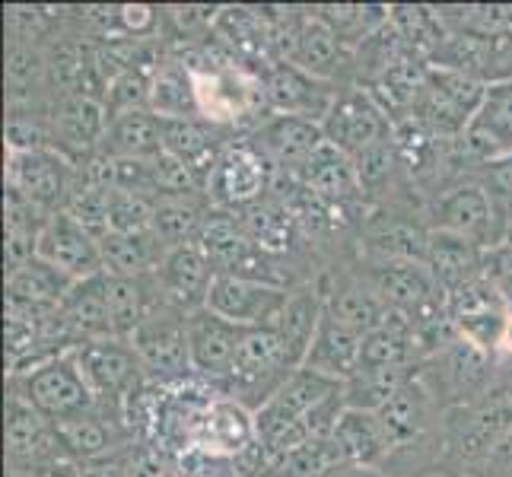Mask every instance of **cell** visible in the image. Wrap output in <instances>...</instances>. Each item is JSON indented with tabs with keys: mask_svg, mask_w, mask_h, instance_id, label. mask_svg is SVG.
Wrapping results in <instances>:
<instances>
[{
	"mask_svg": "<svg viewBox=\"0 0 512 477\" xmlns=\"http://www.w3.org/2000/svg\"><path fill=\"white\" fill-rule=\"evenodd\" d=\"M360 357H363V334L347 328L325 309L322 325L315 331L303 366L315 369V373H322L328 379L347 382L360 369Z\"/></svg>",
	"mask_w": 512,
	"mask_h": 477,
	"instance_id": "28",
	"label": "cell"
},
{
	"mask_svg": "<svg viewBox=\"0 0 512 477\" xmlns=\"http://www.w3.org/2000/svg\"><path fill=\"white\" fill-rule=\"evenodd\" d=\"M61 318L67 322L77 344L115 338L109 299H105V274L90 277V280H77L74 290H70L67 299L61 303Z\"/></svg>",
	"mask_w": 512,
	"mask_h": 477,
	"instance_id": "34",
	"label": "cell"
},
{
	"mask_svg": "<svg viewBox=\"0 0 512 477\" xmlns=\"http://www.w3.org/2000/svg\"><path fill=\"white\" fill-rule=\"evenodd\" d=\"M26 477H83V471H80V465L74 462V458L64 455V458H55V462L42 465L39 471H32Z\"/></svg>",
	"mask_w": 512,
	"mask_h": 477,
	"instance_id": "52",
	"label": "cell"
},
{
	"mask_svg": "<svg viewBox=\"0 0 512 477\" xmlns=\"http://www.w3.org/2000/svg\"><path fill=\"white\" fill-rule=\"evenodd\" d=\"M277 182L274 166L264 159V153L252 144L249 134H236L223 147L214 175L207 182V194L214 207L226 210H242L255 201H261L264 194H271Z\"/></svg>",
	"mask_w": 512,
	"mask_h": 477,
	"instance_id": "10",
	"label": "cell"
},
{
	"mask_svg": "<svg viewBox=\"0 0 512 477\" xmlns=\"http://www.w3.org/2000/svg\"><path fill=\"white\" fill-rule=\"evenodd\" d=\"M249 328H239L226 322L223 315L210 312L207 306L188 315V350H191V369L194 379L207 382L210 388H220V382L229 376L236 353L242 347V338Z\"/></svg>",
	"mask_w": 512,
	"mask_h": 477,
	"instance_id": "19",
	"label": "cell"
},
{
	"mask_svg": "<svg viewBox=\"0 0 512 477\" xmlns=\"http://www.w3.org/2000/svg\"><path fill=\"white\" fill-rule=\"evenodd\" d=\"M249 137L274 166L277 179H303L312 156L325 144L322 125L290 115H268L258 128L249 131Z\"/></svg>",
	"mask_w": 512,
	"mask_h": 477,
	"instance_id": "16",
	"label": "cell"
},
{
	"mask_svg": "<svg viewBox=\"0 0 512 477\" xmlns=\"http://www.w3.org/2000/svg\"><path fill=\"white\" fill-rule=\"evenodd\" d=\"M497 388L512 401V353H497Z\"/></svg>",
	"mask_w": 512,
	"mask_h": 477,
	"instance_id": "54",
	"label": "cell"
},
{
	"mask_svg": "<svg viewBox=\"0 0 512 477\" xmlns=\"http://www.w3.org/2000/svg\"><path fill=\"white\" fill-rule=\"evenodd\" d=\"M131 455H134V446L121 449L115 455L96 458V462H86L80 465V471L83 477H131Z\"/></svg>",
	"mask_w": 512,
	"mask_h": 477,
	"instance_id": "50",
	"label": "cell"
},
{
	"mask_svg": "<svg viewBox=\"0 0 512 477\" xmlns=\"http://www.w3.org/2000/svg\"><path fill=\"white\" fill-rule=\"evenodd\" d=\"M160 61H156V64H160ZM156 64L128 67L125 74H118L109 83V90H105V99H102L109 118L128 115V112H150V86H153V70H156Z\"/></svg>",
	"mask_w": 512,
	"mask_h": 477,
	"instance_id": "46",
	"label": "cell"
},
{
	"mask_svg": "<svg viewBox=\"0 0 512 477\" xmlns=\"http://www.w3.org/2000/svg\"><path fill=\"white\" fill-rule=\"evenodd\" d=\"M331 443L338 449V458L344 465H366V468H385L392 449H388L385 430L379 423V414L373 411H353L347 408L331 433Z\"/></svg>",
	"mask_w": 512,
	"mask_h": 477,
	"instance_id": "31",
	"label": "cell"
},
{
	"mask_svg": "<svg viewBox=\"0 0 512 477\" xmlns=\"http://www.w3.org/2000/svg\"><path fill=\"white\" fill-rule=\"evenodd\" d=\"M487 86L481 80H471L458 70L446 67H433L430 64V77L423 93L414 105V121H420L423 128L433 131L443 140H462L471 118L478 115L481 102H484Z\"/></svg>",
	"mask_w": 512,
	"mask_h": 477,
	"instance_id": "7",
	"label": "cell"
},
{
	"mask_svg": "<svg viewBox=\"0 0 512 477\" xmlns=\"http://www.w3.org/2000/svg\"><path fill=\"white\" fill-rule=\"evenodd\" d=\"M322 477H388L385 468H366V465H334L331 471H325Z\"/></svg>",
	"mask_w": 512,
	"mask_h": 477,
	"instance_id": "53",
	"label": "cell"
},
{
	"mask_svg": "<svg viewBox=\"0 0 512 477\" xmlns=\"http://www.w3.org/2000/svg\"><path fill=\"white\" fill-rule=\"evenodd\" d=\"M420 366H398V369H357L344 382V401L353 411H382L404 385L417 376Z\"/></svg>",
	"mask_w": 512,
	"mask_h": 477,
	"instance_id": "43",
	"label": "cell"
},
{
	"mask_svg": "<svg viewBox=\"0 0 512 477\" xmlns=\"http://www.w3.org/2000/svg\"><path fill=\"white\" fill-rule=\"evenodd\" d=\"M258 446V427H255V414L245 408V404L223 398L210 401V408L204 411L198 430H194L191 449H204L214 455H242Z\"/></svg>",
	"mask_w": 512,
	"mask_h": 477,
	"instance_id": "25",
	"label": "cell"
},
{
	"mask_svg": "<svg viewBox=\"0 0 512 477\" xmlns=\"http://www.w3.org/2000/svg\"><path fill=\"white\" fill-rule=\"evenodd\" d=\"M182 477H264L268 465H264L261 443L242 455H214L204 449H188L175 458Z\"/></svg>",
	"mask_w": 512,
	"mask_h": 477,
	"instance_id": "45",
	"label": "cell"
},
{
	"mask_svg": "<svg viewBox=\"0 0 512 477\" xmlns=\"http://www.w3.org/2000/svg\"><path fill=\"white\" fill-rule=\"evenodd\" d=\"M471 477H512V430L497 446V452L487 458V465L478 474H471Z\"/></svg>",
	"mask_w": 512,
	"mask_h": 477,
	"instance_id": "51",
	"label": "cell"
},
{
	"mask_svg": "<svg viewBox=\"0 0 512 477\" xmlns=\"http://www.w3.org/2000/svg\"><path fill=\"white\" fill-rule=\"evenodd\" d=\"M131 477H182V474H179V465H175V458L166 455L163 449L137 446V443H134Z\"/></svg>",
	"mask_w": 512,
	"mask_h": 477,
	"instance_id": "48",
	"label": "cell"
},
{
	"mask_svg": "<svg viewBox=\"0 0 512 477\" xmlns=\"http://www.w3.org/2000/svg\"><path fill=\"white\" fill-rule=\"evenodd\" d=\"M315 280H319V290L325 296V309L347 328L360 331L363 338L392 315L357 268H325Z\"/></svg>",
	"mask_w": 512,
	"mask_h": 477,
	"instance_id": "22",
	"label": "cell"
},
{
	"mask_svg": "<svg viewBox=\"0 0 512 477\" xmlns=\"http://www.w3.org/2000/svg\"><path fill=\"white\" fill-rule=\"evenodd\" d=\"M420 366L414 350V325L401 315H388L385 322L363 338L360 369H398Z\"/></svg>",
	"mask_w": 512,
	"mask_h": 477,
	"instance_id": "42",
	"label": "cell"
},
{
	"mask_svg": "<svg viewBox=\"0 0 512 477\" xmlns=\"http://www.w3.org/2000/svg\"><path fill=\"white\" fill-rule=\"evenodd\" d=\"M7 477H26V474H7Z\"/></svg>",
	"mask_w": 512,
	"mask_h": 477,
	"instance_id": "56",
	"label": "cell"
},
{
	"mask_svg": "<svg viewBox=\"0 0 512 477\" xmlns=\"http://www.w3.org/2000/svg\"><path fill=\"white\" fill-rule=\"evenodd\" d=\"M153 220H156V198L112 188L109 198L112 233H153Z\"/></svg>",
	"mask_w": 512,
	"mask_h": 477,
	"instance_id": "47",
	"label": "cell"
},
{
	"mask_svg": "<svg viewBox=\"0 0 512 477\" xmlns=\"http://www.w3.org/2000/svg\"><path fill=\"white\" fill-rule=\"evenodd\" d=\"M420 373L433 388L436 401L449 411L497 392V353L458 338L439 357L423 363Z\"/></svg>",
	"mask_w": 512,
	"mask_h": 477,
	"instance_id": "6",
	"label": "cell"
},
{
	"mask_svg": "<svg viewBox=\"0 0 512 477\" xmlns=\"http://www.w3.org/2000/svg\"><path fill=\"white\" fill-rule=\"evenodd\" d=\"M392 26L398 29L408 55L427 64L436 58V51L449 39V23L439 7H420V4L392 7Z\"/></svg>",
	"mask_w": 512,
	"mask_h": 477,
	"instance_id": "41",
	"label": "cell"
},
{
	"mask_svg": "<svg viewBox=\"0 0 512 477\" xmlns=\"http://www.w3.org/2000/svg\"><path fill=\"white\" fill-rule=\"evenodd\" d=\"M458 150H462L468 172L512 156V80L487 86L478 115L458 140Z\"/></svg>",
	"mask_w": 512,
	"mask_h": 477,
	"instance_id": "17",
	"label": "cell"
},
{
	"mask_svg": "<svg viewBox=\"0 0 512 477\" xmlns=\"http://www.w3.org/2000/svg\"><path fill=\"white\" fill-rule=\"evenodd\" d=\"M341 392H344V382L328 379L322 373H315V369L299 366L296 373L280 385V392L255 414L271 417V420H287V423H306L315 411L322 408V404H328L334 395H341Z\"/></svg>",
	"mask_w": 512,
	"mask_h": 477,
	"instance_id": "29",
	"label": "cell"
},
{
	"mask_svg": "<svg viewBox=\"0 0 512 477\" xmlns=\"http://www.w3.org/2000/svg\"><path fill=\"white\" fill-rule=\"evenodd\" d=\"M296 369L299 366H293L290 353L274 328H252V331H245L242 347L236 353L233 366H229V376L220 382L217 392L223 398L245 404V408L255 414L280 392V385H284Z\"/></svg>",
	"mask_w": 512,
	"mask_h": 477,
	"instance_id": "2",
	"label": "cell"
},
{
	"mask_svg": "<svg viewBox=\"0 0 512 477\" xmlns=\"http://www.w3.org/2000/svg\"><path fill=\"white\" fill-rule=\"evenodd\" d=\"M484 274L493 280V287L503 293V299L512 309V249H509V245H497V249L487 252Z\"/></svg>",
	"mask_w": 512,
	"mask_h": 477,
	"instance_id": "49",
	"label": "cell"
},
{
	"mask_svg": "<svg viewBox=\"0 0 512 477\" xmlns=\"http://www.w3.org/2000/svg\"><path fill=\"white\" fill-rule=\"evenodd\" d=\"M7 388L20 398H26L32 408L51 423L90 414L99 408L96 395L90 392V385H86V379L80 376V369L70 353L42 360V363L23 369V373H10Z\"/></svg>",
	"mask_w": 512,
	"mask_h": 477,
	"instance_id": "4",
	"label": "cell"
},
{
	"mask_svg": "<svg viewBox=\"0 0 512 477\" xmlns=\"http://www.w3.org/2000/svg\"><path fill=\"white\" fill-rule=\"evenodd\" d=\"M150 112L156 118H201L188 67L175 58L172 51H166L163 61L153 70Z\"/></svg>",
	"mask_w": 512,
	"mask_h": 477,
	"instance_id": "40",
	"label": "cell"
},
{
	"mask_svg": "<svg viewBox=\"0 0 512 477\" xmlns=\"http://www.w3.org/2000/svg\"><path fill=\"white\" fill-rule=\"evenodd\" d=\"M105 299H109V315L115 338H131V334L147 322V318L163 306L156 277H112L105 274Z\"/></svg>",
	"mask_w": 512,
	"mask_h": 477,
	"instance_id": "32",
	"label": "cell"
},
{
	"mask_svg": "<svg viewBox=\"0 0 512 477\" xmlns=\"http://www.w3.org/2000/svg\"><path fill=\"white\" fill-rule=\"evenodd\" d=\"M55 430H58V443H61L64 455L74 458L77 465L96 462V458L115 455L121 449L134 446V439L125 427V420H121V414L105 411V408L61 420V423H55Z\"/></svg>",
	"mask_w": 512,
	"mask_h": 477,
	"instance_id": "24",
	"label": "cell"
},
{
	"mask_svg": "<svg viewBox=\"0 0 512 477\" xmlns=\"http://www.w3.org/2000/svg\"><path fill=\"white\" fill-rule=\"evenodd\" d=\"M290 290L258 284V280H245L233 274H217L214 287L207 296V309L223 315L226 322L239 328H274L277 315L284 312Z\"/></svg>",
	"mask_w": 512,
	"mask_h": 477,
	"instance_id": "18",
	"label": "cell"
},
{
	"mask_svg": "<svg viewBox=\"0 0 512 477\" xmlns=\"http://www.w3.org/2000/svg\"><path fill=\"white\" fill-rule=\"evenodd\" d=\"M264 83V102H268L271 115H290L322 125L334 96H338V83H325L319 77L306 74L290 61H274L261 70Z\"/></svg>",
	"mask_w": 512,
	"mask_h": 477,
	"instance_id": "15",
	"label": "cell"
},
{
	"mask_svg": "<svg viewBox=\"0 0 512 477\" xmlns=\"http://www.w3.org/2000/svg\"><path fill=\"white\" fill-rule=\"evenodd\" d=\"M446 315L455 325L458 338L497 353L509 328L512 309L503 299V293L493 287V280L484 274L478 280H471L468 287L446 296Z\"/></svg>",
	"mask_w": 512,
	"mask_h": 477,
	"instance_id": "14",
	"label": "cell"
},
{
	"mask_svg": "<svg viewBox=\"0 0 512 477\" xmlns=\"http://www.w3.org/2000/svg\"><path fill=\"white\" fill-rule=\"evenodd\" d=\"M423 217H427L430 229L465 236L487 252L503 245L512 229V220L497 207L490 191L474 175H465V179L452 182L436 198H430L423 204Z\"/></svg>",
	"mask_w": 512,
	"mask_h": 477,
	"instance_id": "3",
	"label": "cell"
},
{
	"mask_svg": "<svg viewBox=\"0 0 512 477\" xmlns=\"http://www.w3.org/2000/svg\"><path fill=\"white\" fill-rule=\"evenodd\" d=\"M322 315H325V296L319 290V280L312 277V280H306V284L290 290L287 306L274 322V331L280 334V341H284L293 366H303L315 331H319V325H322Z\"/></svg>",
	"mask_w": 512,
	"mask_h": 477,
	"instance_id": "30",
	"label": "cell"
},
{
	"mask_svg": "<svg viewBox=\"0 0 512 477\" xmlns=\"http://www.w3.org/2000/svg\"><path fill=\"white\" fill-rule=\"evenodd\" d=\"M322 134L331 147H338L350 159H357L360 153L392 140L395 125L379 109V102L369 96V90H363L357 83H347L331 102V109L322 121Z\"/></svg>",
	"mask_w": 512,
	"mask_h": 477,
	"instance_id": "11",
	"label": "cell"
},
{
	"mask_svg": "<svg viewBox=\"0 0 512 477\" xmlns=\"http://www.w3.org/2000/svg\"><path fill=\"white\" fill-rule=\"evenodd\" d=\"M99 153L109 159L163 156V118H156L153 112H128L109 118V131H105Z\"/></svg>",
	"mask_w": 512,
	"mask_h": 477,
	"instance_id": "37",
	"label": "cell"
},
{
	"mask_svg": "<svg viewBox=\"0 0 512 477\" xmlns=\"http://www.w3.org/2000/svg\"><path fill=\"white\" fill-rule=\"evenodd\" d=\"M153 277H156V287H160L163 306H172L191 315L207 306L217 271L201 245L188 242V245H179V249H169Z\"/></svg>",
	"mask_w": 512,
	"mask_h": 477,
	"instance_id": "21",
	"label": "cell"
},
{
	"mask_svg": "<svg viewBox=\"0 0 512 477\" xmlns=\"http://www.w3.org/2000/svg\"><path fill=\"white\" fill-rule=\"evenodd\" d=\"M512 430V401L490 392L478 401L458 404L443 414V474L471 477Z\"/></svg>",
	"mask_w": 512,
	"mask_h": 477,
	"instance_id": "1",
	"label": "cell"
},
{
	"mask_svg": "<svg viewBox=\"0 0 512 477\" xmlns=\"http://www.w3.org/2000/svg\"><path fill=\"white\" fill-rule=\"evenodd\" d=\"M74 175H77V166L58 150L7 153L4 188L23 194L29 204H35L51 217L67 210L70 191H74Z\"/></svg>",
	"mask_w": 512,
	"mask_h": 477,
	"instance_id": "12",
	"label": "cell"
},
{
	"mask_svg": "<svg viewBox=\"0 0 512 477\" xmlns=\"http://www.w3.org/2000/svg\"><path fill=\"white\" fill-rule=\"evenodd\" d=\"M299 185L309 191L312 201H319L328 210H338V214L366 198L363 185L357 179V169H353V159L341 153L338 147H331L328 140L322 144V150L312 156V163L303 172Z\"/></svg>",
	"mask_w": 512,
	"mask_h": 477,
	"instance_id": "26",
	"label": "cell"
},
{
	"mask_svg": "<svg viewBox=\"0 0 512 477\" xmlns=\"http://www.w3.org/2000/svg\"><path fill=\"white\" fill-rule=\"evenodd\" d=\"M4 443L7 474H32L55 458H64L55 423L45 420L26 398L10 392V388L4 411Z\"/></svg>",
	"mask_w": 512,
	"mask_h": 477,
	"instance_id": "13",
	"label": "cell"
},
{
	"mask_svg": "<svg viewBox=\"0 0 512 477\" xmlns=\"http://www.w3.org/2000/svg\"><path fill=\"white\" fill-rule=\"evenodd\" d=\"M80 376L96 395L99 408L121 414L128 398L144 388L150 379L144 373V363L134 353L131 341L125 338H102V341H83L70 350Z\"/></svg>",
	"mask_w": 512,
	"mask_h": 477,
	"instance_id": "5",
	"label": "cell"
},
{
	"mask_svg": "<svg viewBox=\"0 0 512 477\" xmlns=\"http://www.w3.org/2000/svg\"><path fill=\"white\" fill-rule=\"evenodd\" d=\"M369 287L392 315L408 318L411 325L430 322V318L446 315V293L439 290L427 264L420 261H392V264H360L357 268Z\"/></svg>",
	"mask_w": 512,
	"mask_h": 477,
	"instance_id": "9",
	"label": "cell"
},
{
	"mask_svg": "<svg viewBox=\"0 0 512 477\" xmlns=\"http://www.w3.org/2000/svg\"><path fill=\"white\" fill-rule=\"evenodd\" d=\"M423 477H446L443 471H436V474H423Z\"/></svg>",
	"mask_w": 512,
	"mask_h": 477,
	"instance_id": "55",
	"label": "cell"
},
{
	"mask_svg": "<svg viewBox=\"0 0 512 477\" xmlns=\"http://www.w3.org/2000/svg\"><path fill=\"white\" fill-rule=\"evenodd\" d=\"M48 214L29 204L23 194L4 188V255L7 271L20 268L29 258L39 255V236L45 229Z\"/></svg>",
	"mask_w": 512,
	"mask_h": 477,
	"instance_id": "39",
	"label": "cell"
},
{
	"mask_svg": "<svg viewBox=\"0 0 512 477\" xmlns=\"http://www.w3.org/2000/svg\"><path fill=\"white\" fill-rule=\"evenodd\" d=\"M39 258L55 264L70 280H90V277L105 274L99 239L90 229H83L67 210L51 214L45 220V229L39 236Z\"/></svg>",
	"mask_w": 512,
	"mask_h": 477,
	"instance_id": "23",
	"label": "cell"
},
{
	"mask_svg": "<svg viewBox=\"0 0 512 477\" xmlns=\"http://www.w3.org/2000/svg\"><path fill=\"white\" fill-rule=\"evenodd\" d=\"M427 271L439 284L446 296L468 287L471 280L484 277V264H487V249H481L478 242H471L465 236L443 233V229H430V242H427Z\"/></svg>",
	"mask_w": 512,
	"mask_h": 477,
	"instance_id": "27",
	"label": "cell"
},
{
	"mask_svg": "<svg viewBox=\"0 0 512 477\" xmlns=\"http://www.w3.org/2000/svg\"><path fill=\"white\" fill-rule=\"evenodd\" d=\"M74 284L77 280H70L64 271L42 261L39 255L20 264V268H10L4 277L7 299L26 306H42V309H58L67 299V293L74 290Z\"/></svg>",
	"mask_w": 512,
	"mask_h": 477,
	"instance_id": "35",
	"label": "cell"
},
{
	"mask_svg": "<svg viewBox=\"0 0 512 477\" xmlns=\"http://www.w3.org/2000/svg\"><path fill=\"white\" fill-rule=\"evenodd\" d=\"M102 268L112 277H147L166 258V245L156 233H109L99 239Z\"/></svg>",
	"mask_w": 512,
	"mask_h": 477,
	"instance_id": "36",
	"label": "cell"
},
{
	"mask_svg": "<svg viewBox=\"0 0 512 477\" xmlns=\"http://www.w3.org/2000/svg\"><path fill=\"white\" fill-rule=\"evenodd\" d=\"M131 347L144 363V373L156 385H182L194 379L188 350V315L160 306L131 334Z\"/></svg>",
	"mask_w": 512,
	"mask_h": 477,
	"instance_id": "8",
	"label": "cell"
},
{
	"mask_svg": "<svg viewBox=\"0 0 512 477\" xmlns=\"http://www.w3.org/2000/svg\"><path fill=\"white\" fill-rule=\"evenodd\" d=\"M427 77H430L427 61L404 55L401 61L388 67L379 80L363 86V90H369V96L379 102V109L392 118V125H398V121L414 115V105L423 93V86H427Z\"/></svg>",
	"mask_w": 512,
	"mask_h": 477,
	"instance_id": "33",
	"label": "cell"
},
{
	"mask_svg": "<svg viewBox=\"0 0 512 477\" xmlns=\"http://www.w3.org/2000/svg\"><path fill=\"white\" fill-rule=\"evenodd\" d=\"M214 210L210 194H172V198H156V220L153 233L166 249H179V245L198 242L201 229Z\"/></svg>",
	"mask_w": 512,
	"mask_h": 477,
	"instance_id": "38",
	"label": "cell"
},
{
	"mask_svg": "<svg viewBox=\"0 0 512 477\" xmlns=\"http://www.w3.org/2000/svg\"><path fill=\"white\" fill-rule=\"evenodd\" d=\"M312 10L350 51L392 20V7L385 4H322Z\"/></svg>",
	"mask_w": 512,
	"mask_h": 477,
	"instance_id": "44",
	"label": "cell"
},
{
	"mask_svg": "<svg viewBox=\"0 0 512 477\" xmlns=\"http://www.w3.org/2000/svg\"><path fill=\"white\" fill-rule=\"evenodd\" d=\"M105 131H109V112L99 99L67 96L51 109V150L67 156L74 166L102 150Z\"/></svg>",
	"mask_w": 512,
	"mask_h": 477,
	"instance_id": "20",
	"label": "cell"
}]
</instances>
